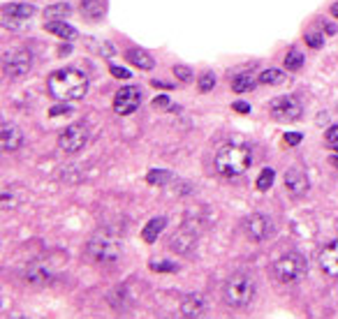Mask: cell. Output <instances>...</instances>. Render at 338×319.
<instances>
[{"mask_svg": "<svg viewBox=\"0 0 338 319\" xmlns=\"http://www.w3.org/2000/svg\"><path fill=\"white\" fill-rule=\"evenodd\" d=\"M174 74H176V79L183 81V84L192 81V72H190V67H186V65H176L174 67Z\"/></svg>", "mask_w": 338, "mask_h": 319, "instance_id": "obj_30", "label": "cell"}, {"mask_svg": "<svg viewBox=\"0 0 338 319\" xmlns=\"http://www.w3.org/2000/svg\"><path fill=\"white\" fill-rule=\"evenodd\" d=\"M33 65V56L31 51L25 49H14V51H5V58H3V70L10 79H21L25 72L31 70Z\"/></svg>", "mask_w": 338, "mask_h": 319, "instance_id": "obj_9", "label": "cell"}, {"mask_svg": "<svg viewBox=\"0 0 338 319\" xmlns=\"http://www.w3.org/2000/svg\"><path fill=\"white\" fill-rule=\"evenodd\" d=\"M206 312V301L199 294H188L186 299L181 301V314L183 317H202Z\"/></svg>", "mask_w": 338, "mask_h": 319, "instance_id": "obj_17", "label": "cell"}, {"mask_svg": "<svg viewBox=\"0 0 338 319\" xmlns=\"http://www.w3.org/2000/svg\"><path fill=\"white\" fill-rule=\"evenodd\" d=\"M329 148H331V150H336V153H338V144H331V146H329Z\"/></svg>", "mask_w": 338, "mask_h": 319, "instance_id": "obj_42", "label": "cell"}, {"mask_svg": "<svg viewBox=\"0 0 338 319\" xmlns=\"http://www.w3.org/2000/svg\"><path fill=\"white\" fill-rule=\"evenodd\" d=\"M331 165H333V167H336V169H338V155H333V157H331Z\"/></svg>", "mask_w": 338, "mask_h": 319, "instance_id": "obj_41", "label": "cell"}, {"mask_svg": "<svg viewBox=\"0 0 338 319\" xmlns=\"http://www.w3.org/2000/svg\"><path fill=\"white\" fill-rule=\"evenodd\" d=\"M331 16H333V19H338V3H333V5H331Z\"/></svg>", "mask_w": 338, "mask_h": 319, "instance_id": "obj_40", "label": "cell"}, {"mask_svg": "<svg viewBox=\"0 0 338 319\" xmlns=\"http://www.w3.org/2000/svg\"><path fill=\"white\" fill-rule=\"evenodd\" d=\"M70 107H65V104H58V107H54V109H49V116L51 118H56V116H63V114H70Z\"/></svg>", "mask_w": 338, "mask_h": 319, "instance_id": "obj_36", "label": "cell"}, {"mask_svg": "<svg viewBox=\"0 0 338 319\" xmlns=\"http://www.w3.org/2000/svg\"><path fill=\"white\" fill-rule=\"evenodd\" d=\"M0 139H3V148H5V150H16L21 144H23L21 127H19V125H14V123H3Z\"/></svg>", "mask_w": 338, "mask_h": 319, "instance_id": "obj_16", "label": "cell"}, {"mask_svg": "<svg viewBox=\"0 0 338 319\" xmlns=\"http://www.w3.org/2000/svg\"><path fill=\"white\" fill-rule=\"evenodd\" d=\"M329 123V114L327 111H322V114H318V125L322 127V125H327Z\"/></svg>", "mask_w": 338, "mask_h": 319, "instance_id": "obj_38", "label": "cell"}, {"mask_svg": "<svg viewBox=\"0 0 338 319\" xmlns=\"http://www.w3.org/2000/svg\"><path fill=\"white\" fill-rule=\"evenodd\" d=\"M86 252L91 259L102 261V264H111V261H116L123 254V243L114 234H109V231H97L88 241Z\"/></svg>", "mask_w": 338, "mask_h": 319, "instance_id": "obj_4", "label": "cell"}, {"mask_svg": "<svg viewBox=\"0 0 338 319\" xmlns=\"http://www.w3.org/2000/svg\"><path fill=\"white\" fill-rule=\"evenodd\" d=\"M46 30H49L51 35H56V37H61V40H67V42H72V40H76V28H72V25H67L65 21H46V25H44Z\"/></svg>", "mask_w": 338, "mask_h": 319, "instance_id": "obj_20", "label": "cell"}, {"mask_svg": "<svg viewBox=\"0 0 338 319\" xmlns=\"http://www.w3.org/2000/svg\"><path fill=\"white\" fill-rule=\"evenodd\" d=\"M252 165V150L243 144H229L222 146L216 155V171L220 176H241Z\"/></svg>", "mask_w": 338, "mask_h": 319, "instance_id": "obj_2", "label": "cell"}, {"mask_svg": "<svg viewBox=\"0 0 338 319\" xmlns=\"http://www.w3.org/2000/svg\"><path fill=\"white\" fill-rule=\"evenodd\" d=\"M33 14H35V7L28 5V3H12V5L3 7V25L5 28H23V25L31 23Z\"/></svg>", "mask_w": 338, "mask_h": 319, "instance_id": "obj_10", "label": "cell"}, {"mask_svg": "<svg viewBox=\"0 0 338 319\" xmlns=\"http://www.w3.org/2000/svg\"><path fill=\"white\" fill-rule=\"evenodd\" d=\"M86 144H88V127L84 123L67 125L65 130H63V135L58 137V146H61V150L67 155L79 153Z\"/></svg>", "mask_w": 338, "mask_h": 319, "instance_id": "obj_7", "label": "cell"}, {"mask_svg": "<svg viewBox=\"0 0 338 319\" xmlns=\"http://www.w3.org/2000/svg\"><path fill=\"white\" fill-rule=\"evenodd\" d=\"M46 88H49V95L56 97V100L63 102L81 100L88 93V76L79 70H72V67L56 70L46 81Z\"/></svg>", "mask_w": 338, "mask_h": 319, "instance_id": "obj_1", "label": "cell"}, {"mask_svg": "<svg viewBox=\"0 0 338 319\" xmlns=\"http://www.w3.org/2000/svg\"><path fill=\"white\" fill-rule=\"evenodd\" d=\"M72 14V7L67 5V3H58V5H51L44 10V16L46 21H63L65 16Z\"/></svg>", "mask_w": 338, "mask_h": 319, "instance_id": "obj_23", "label": "cell"}, {"mask_svg": "<svg viewBox=\"0 0 338 319\" xmlns=\"http://www.w3.org/2000/svg\"><path fill=\"white\" fill-rule=\"evenodd\" d=\"M283 139H285V144H288V146H297V144H301L303 137L299 135V132H288V135H285Z\"/></svg>", "mask_w": 338, "mask_h": 319, "instance_id": "obj_34", "label": "cell"}, {"mask_svg": "<svg viewBox=\"0 0 338 319\" xmlns=\"http://www.w3.org/2000/svg\"><path fill=\"white\" fill-rule=\"evenodd\" d=\"M197 84H199V90H202V93H211V90L216 88V74H213V72H204Z\"/></svg>", "mask_w": 338, "mask_h": 319, "instance_id": "obj_28", "label": "cell"}, {"mask_svg": "<svg viewBox=\"0 0 338 319\" xmlns=\"http://www.w3.org/2000/svg\"><path fill=\"white\" fill-rule=\"evenodd\" d=\"M285 185H288V192H290V195H294V197H303L308 192V188H310L308 176L303 174L301 169L285 171Z\"/></svg>", "mask_w": 338, "mask_h": 319, "instance_id": "obj_14", "label": "cell"}, {"mask_svg": "<svg viewBox=\"0 0 338 319\" xmlns=\"http://www.w3.org/2000/svg\"><path fill=\"white\" fill-rule=\"evenodd\" d=\"M320 269L331 278H338V241H331L320 252Z\"/></svg>", "mask_w": 338, "mask_h": 319, "instance_id": "obj_15", "label": "cell"}, {"mask_svg": "<svg viewBox=\"0 0 338 319\" xmlns=\"http://www.w3.org/2000/svg\"><path fill=\"white\" fill-rule=\"evenodd\" d=\"M23 275L31 284H46L54 278V269L49 264H44V261H31V264L25 266Z\"/></svg>", "mask_w": 338, "mask_h": 319, "instance_id": "obj_13", "label": "cell"}, {"mask_svg": "<svg viewBox=\"0 0 338 319\" xmlns=\"http://www.w3.org/2000/svg\"><path fill=\"white\" fill-rule=\"evenodd\" d=\"M165 227H167V218H162V215L151 218V220H148V225L142 229V238L146 241V243H155V241L160 238V234H162Z\"/></svg>", "mask_w": 338, "mask_h": 319, "instance_id": "obj_19", "label": "cell"}, {"mask_svg": "<svg viewBox=\"0 0 338 319\" xmlns=\"http://www.w3.org/2000/svg\"><path fill=\"white\" fill-rule=\"evenodd\" d=\"M322 35H318V33H308L306 35V44L308 46H313V49H320V46H322Z\"/></svg>", "mask_w": 338, "mask_h": 319, "instance_id": "obj_31", "label": "cell"}, {"mask_svg": "<svg viewBox=\"0 0 338 319\" xmlns=\"http://www.w3.org/2000/svg\"><path fill=\"white\" fill-rule=\"evenodd\" d=\"M269 111H271V116L276 120H280V123H292V120L301 118V114H303L301 102H299L297 97H292V95H283V97L271 100Z\"/></svg>", "mask_w": 338, "mask_h": 319, "instance_id": "obj_8", "label": "cell"}, {"mask_svg": "<svg viewBox=\"0 0 338 319\" xmlns=\"http://www.w3.org/2000/svg\"><path fill=\"white\" fill-rule=\"evenodd\" d=\"M146 180L151 185H155V188H162V185H167L169 180H172V171L167 169H151L146 176Z\"/></svg>", "mask_w": 338, "mask_h": 319, "instance_id": "obj_24", "label": "cell"}, {"mask_svg": "<svg viewBox=\"0 0 338 319\" xmlns=\"http://www.w3.org/2000/svg\"><path fill=\"white\" fill-rule=\"evenodd\" d=\"M125 58L130 60L135 67H142V70H153V65H155V60L142 49H130L125 54Z\"/></svg>", "mask_w": 338, "mask_h": 319, "instance_id": "obj_21", "label": "cell"}, {"mask_svg": "<svg viewBox=\"0 0 338 319\" xmlns=\"http://www.w3.org/2000/svg\"><path fill=\"white\" fill-rule=\"evenodd\" d=\"M255 289H257L255 278L250 273H246V271H237V273H232L227 278L222 296H225V303L232 305V308H246L252 301V296H255Z\"/></svg>", "mask_w": 338, "mask_h": 319, "instance_id": "obj_3", "label": "cell"}, {"mask_svg": "<svg viewBox=\"0 0 338 319\" xmlns=\"http://www.w3.org/2000/svg\"><path fill=\"white\" fill-rule=\"evenodd\" d=\"M153 107L155 109H167V107H172V104H169V97L167 95H158L155 100H153Z\"/></svg>", "mask_w": 338, "mask_h": 319, "instance_id": "obj_35", "label": "cell"}, {"mask_svg": "<svg viewBox=\"0 0 338 319\" xmlns=\"http://www.w3.org/2000/svg\"><path fill=\"white\" fill-rule=\"evenodd\" d=\"M197 248V236L190 229H178L169 236V250L178 254H192Z\"/></svg>", "mask_w": 338, "mask_h": 319, "instance_id": "obj_12", "label": "cell"}, {"mask_svg": "<svg viewBox=\"0 0 338 319\" xmlns=\"http://www.w3.org/2000/svg\"><path fill=\"white\" fill-rule=\"evenodd\" d=\"M324 139H327V144H338V125H331L327 130V135H324Z\"/></svg>", "mask_w": 338, "mask_h": 319, "instance_id": "obj_33", "label": "cell"}, {"mask_svg": "<svg viewBox=\"0 0 338 319\" xmlns=\"http://www.w3.org/2000/svg\"><path fill=\"white\" fill-rule=\"evenodd\" d=\"M107 12V0H81V14L88 21H100Z\"/></svg>", "mask_w": 338, "mask_h": 319, "instance_id": "obj_18", "label": "cell"}, {"mask_svg": "<svg viewBox=\"0 0 338 319\" xmlns=\"http://www.w3.org/2000/svg\"><path fill=\"white\" fill-rule=\"evenodd\" d=\"M232 109H234V111H239V114H248V111H250V107H248L246 102H234Z\"/></svg>", "mask_w": 338, "mask_h": 319, "instance_id": "obj_37", "label": "cell"}, {"mask_svg": "<svg viewBox=\"0 0 338 319\" xmlns=\"http://www.w3.org/2000/svg\"><path fill=\"white\" fill-rule=\"evenodd\" d=\"M255 86H257V81H255V76H252L250 72H239V74L232 79L234 93H248V90H255Z\"/></svg>", "mask_w": 338, "mask_h": 319, "instance_id": "obj_22", "label": "cell"}, {"mask_svg": "<svg viewBox=\"0 0 338 319\" xmlns=\"http://www.w3.org/2000/svg\"><path fill=\"white\" fill-rule=\"evenodd\" d=\"M285 67H288L290 72H297L303 67V54H299L297 49H292L288 56H285Z\"/></svg>", "mask_w": 338, "mask_h": 319, "instance_id": "obj_25", "label": "cell"}, {"mask_svg": "<svg viewBox=\"0 0 338 319\" xmlns=\"http://www.w3.org/2000/svg\"><path fill=\"white\" fill-rule=\"evenodd\" d=\"M151 271H160V273H176L178 271V264L174 261H151Z\"/></svg>", "mask_w": 338, "mask_h": 319, "instance_id": "obj_29", "label": "cell"}, {"mask_svg": "<svg viewBox=\"0 0 338 319\" xmlns=\"http://www.w3.org/2000/svg\"><path fill=\"white\" fill-rule=\"evenodd\" d=\"M144 102V90L139 86H123L114 97V111L118 116H130L135 114Z\"/></svg>", "mask_w": 338, "mask_h": 319, "instance_id": "obj_6", "label": "cell"}, {"mask_svg": "<svg viewBox=\"0 0 338 319\" xmlns=\"http://www.w3.org/2000/svg\"><path fill=\"white\" fill-rule=\"evenodd\" d=\"M246 231L252 241H264L273 231V225L264 213H252L246 218Z\"/></svg>", "mask_w": 338, "mask_h": 319, "instance_id": "obj_11", "label": "cell"}, {"mask_svg": "<svg viewBox=\"0 0 338 319\" xmlns=\"http://www.w3.org/2000/svg\"><path fill=\"white\" fill-rule=\"evenodd\" d=\"M271 271H273V275H276V280L290 284V282H297V280H301L303 275H306L308 264L299 252H288L273 261Z\"/></svg>", "mask_w": 338, "mask_h": 319, "instance_id": "obj_5", "label": "cell"}, {"mask_svg": "<svg viewBox=\"0 0 338 319\" xmlns=\"http://www.w3.org/2000/svg\"><path fill=\"white\" fill-rule=\"evenodd\" d=\"M109 72L116 76V79H130V74H132V72H127L125 67H118V65H111Z\"/></svg>", "mask_w": 338, "mask_h": 319, "instance_id": "obj_32", "label": "cell"}, {"mask_svg": "<svg viewBox=\"0 0 338 319\" xmlns=\"http://www.w3.org/2000/svg\"><path fill=\"white\" fill-rule=\"evenodd\" d=\"M273 178H276V171L269 169V167H267V169H262V174L257 176V190H259V192H267V190L273 185Z\"/></svg>", "mask_w": 338, "mask_h": 319, "instance_id": "obj_27", "label": "cell"}, {"mask_svg": "<svg viewBox=\"0 0 338 319\" xmlns=\"http://www.w3.org/2000/svg\"><path fill=\"white\" fill-rule=\"evenodd\" d=\"M285 79V74H283V72H280V70H276V67H271V70H264L262 72V74H259V84H280V81H283Z\"/></svg>", "mask_w": 338, "mask_h": 319, "instance_id": "obj_26", "label": "cell"}, {"mask_svg": "<svg viewBox=\"0 0 338 319\" xmlns=\"http://www.w3.org/2000/svg\"><path fill=\"white\" fill-rule=\"evenodd\" d=\"M324 30H327L329 35H333V33H336V25H333V23H324Z\"/></svg>", "mask_w": 338, "mask_h": 319, "instance_id": "obj_39", "label": "cell"}]
</instances>
